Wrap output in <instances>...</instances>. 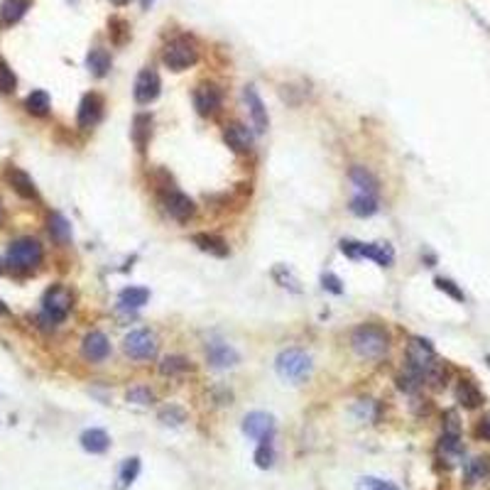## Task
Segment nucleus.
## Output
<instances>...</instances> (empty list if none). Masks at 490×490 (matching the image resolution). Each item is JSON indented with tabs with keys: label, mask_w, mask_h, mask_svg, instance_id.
I'll use <instances>...</instances> for the list:
<instances>
[{
	"label": "nucleus",
	"mask_w": 490,
	"mask_h": 490,
	"mask_svg": "<svg viewBox=\"0 0 490 490\" xmlns=\"http://www.w3.org/2000/svg\"><path fill=\"white\" fill-rule=\"evenodd\" d=\"M341 253L348 255L351 260H375L377 265L387 268L395 260V250L387 243H358V240H341Z\"/></svg>",
	"instance_id": "20e7f679"
},
{
	"label": "nucleus",
	"mask_w": 490,
	"mask_h": 490,
	"mask_svg": "<svg viewBox=\"0 0 490 490\" xmlns=\"http://www.w3.org/2000/svg\"><path fill=\"white\" fill-rule=\"evenodd\" d=\"M255 464H258L260 468H270V466L275 464V449L270 441H260L258 451H255Z\"/></svg>",
	"instance_id": "f704fd0d"
},
{
	"label": "nucleus",
	"mask_w": 490,
	"mask_h": 490,
	"mask_svg": "<svg viewBox=\"0 0 490 490\" xmlns=\"http://www.w3.org/2000/svg\"><path fill=\"white\" fill-rule=\"evenodd\" d=\"M272 277L277 279V284H279V287H284V289H292V292H302V287H300V279L294 277V272L287 268V265H277V268L272 270Z\"/></svg>",
	"instance_id": "473e14b6"
},
{
	"label": "nucleus",
	"mask_w": 490,
	"mask_h": 490,
	"mask_svg": "<svg viewBox=\"0 0 490 490\" xmlns=\"http://www.w3.org/2000/svg\"><path fill=\"white\" fill-rule=\"evenodd\" d=\"M439 461H444L446 466H456L464 459V444H461V434H441L436 446Z\"/></svg>",
	"instance_id": "2eb2a0df"
},
{
	"label": "nucleus",
	"mask_w": 490,
	"mask_h": 490,
	"mask_svg": "<svg viewBox=\"0 0 490 490\" xmlns=\"http://www.w3.org/2000/svg\"><path fill=\"white\" fill-rule=\"evenodd\" d=\"M25 108L32 115H47L49 113V93L47 91H32L25 101Z\"/></svg>",
	"instance_id": "2f4dec72"
},
{
	"label": "nucleus",
	"mask_w": 490,
	"mask_h": 490,
	"mask_svg": "<svg viewBox=\"0 0 490 490\" xmlns=\"http://www.w3.org/2000/svg\"><path fill=\"white\" fill-rule=\"evenodd\" d=\"M17 86V76L6 62H0V93H13Z\"/></svg>",
	"instance_id": "c9c22d12"
},
{
	"label": "nucleus",
	"mask_w": 490,
	"mask_h": 490,
	"mask_svg": "<svg viewBox=\"0 0 490 490\" xmlns=\"http://www.w3.org/2000/svg\"><path fill=\"white\" fill-rule=\"evenodd\" d=\"M456 400L461 402V407L466 409H475L483 405V392L478 390V385L471 380H459L456 385Z\"/></svg>",
	"instance_id": "6ab92c4d"
},
{
	"label": "nucleus",
	"mask_w": 490,
	"mask_h": 490,
	"mask_svg": "<svg viewBox=\"0 0 490 490\" xmlns=\"http://www.w3.org/2000/svg\"><path fill=\"white\" fill-rule=\"evenodd\" d=\"M10 314V309H8L6 304H3V300H0V316H8Z\"/></svg>",
	"instance_id": "a18cd8bd"
},
{
	"label": "nucleus",
	"mask_w": 490,
	"mask_h": 490,
	"mask_svg": "<svg viewBox=\"0 0 490 490\" xmlns=\"http://www.w3.org/2000/svg\"><path fill=\"white\" fill-rule=\"evenodd\" d=\"M30 8V0H6L0 8V20L3 25H15L17 20H22V15Z\"/></svg>",
	"instance_id": "5701e85b"
},
{
	"label": "nucleus",
	"mask_w": 490,
	"mask_h": 490,
	"mask_svg": "<svg viewBox=\"0 0 490 490\" xmlns=\"http://www.w3.org/2000/svg\"><path fill=\"white\" fill-rule=\"evenodd\" d=\"M444 432H446V434H461L459 417H456L454 412H446V414H444Z\"/></svg>",
	"instance_id": "37998d69"
},
{
	"label": "nucleus",
	"mask_w": 490,
	"mask_h": 490,
	"mask_svg": "<svg viewBox=\"0 0 490 490\" xmlns=\"http://www.w3.org/2000/svg\"><path fill=\"white\" fill-rule=\"evenodd\" d=\"M104 115V98L98 96V93H86L81 98V104H79V125L81 128H91L101 120Z\"/></svg>",
	"instance_id": "ddd939ff"
},
{
	"label": "nucleus",
	"mask_w": 490,
	"mask_h": 490,
	"mask_svg": "<svg viewBox=\"0 0 490 490\" xmlns=\"http://www.w3.org/2000/svg\"><path fill=\"white\" fill-rule=\"evenodd\" d=\"M245 104H248V111H250V118H253V123H255V130L258 133H265L268 130V125H270V120H268V108H265V104H263V98L258 96V91H255V86H245Z\"/></svg>",
	"instance_id": "f3484780"
},
{
	"label": "nucleus",
	"mask_w": 490,
	"mask_h": 490,
	"mask_svg": "<svg viewBox=\"0 0 490 490\" xmlns=\"http://www.w3.org/2000/svg\"><path fill=\"white\" fill-rule=\"evenodd\" d=\"M152 400H155V395H152L147 387H133V390L128 392V402H135V405H150Z\"/></svg>",
	"instance_id": "58836bf2"
},
{
	"label": "nucleus",
	"mask_w": 490,
	"mask_h": 490,
	"mask_svg": "<svg viewBox=\"0 0 490 490\" xmlns=\"http://www.w3.org/2000/svg\"><path fill=\"white\" fill-rule=\"evenodd\" d=\"M221 104H223V93L213 83H202L194 91V106L199 111V115H216Z\"/></svg>",
	"instance_id": "9b49d317"
},
{
	"label": "nucleus",
	"mask_w": 490,
	"mask_h": 490,
	"mask_svg": "<svg viewBox=\"0 0 490 490\" xmlns=\"http://www.w3.org/2000/svg\"><path fill=\"white\" fill-rule=\"evenodd\" d=\"M488 473H490V464L483 456H473V459H468L464 464V475L468 483H480V480L488 478Z\"/></svg>",
	"instance_id": "b1692460"
},
{
	"label": "nucleus",
	"mask_w": 490,
	"mask_h": 490,
	"mask_svg": "<svg viewBox=\"0 0 490 490\" xmlns=\"http://www.w3.org/2000/svg\"><path fill=\"white\" fill-rule=\"evenodd\" d=\"M140 6H142V10H150L155 6V0H140Z\"/></svg>",
	"instance_id": "c03bdc74"
},
{
	"label": "nucleus",
	"mask_w": 490,
	"mask_h": 490,
	"mask_svg": "<svg viewBox=\"0 0 490 490\" xmlns=\"http://www.w3.org/2000/svg\"><path fill=\"white\" fill-rule=\"evenodd\" d=\"M49 233H52V238L57 243H67L72 238V226H69V221L62 213H52L49 216Z\"/></svg>",
	"instance_id": "7c9ffc66"
},
{
	"label": "nucleus",
	"mask_w": 490,
	"mask_h": 490,
	"mask_svg": "<svg viewBox=\"0 0 490 490\" xmlns=\"http://www.w3.org/2000/svg\"><path fill=\"white\" fill-rule=\"evenodd\" d=\"M8 263L15 270H35L42 263V245L35 238H17L8 248Z\"/></svg>",
	"instance_id": "0eeeda50"
},
{
	"label": "nucleus",
	"mask_w": 490,
	"mask_h": 490,
	"mask_svg": "<svg viewBox=\"0 0 490 490\" xmlns=\"http://www.w3.org/2000/svg\"><path fill=\"white\" fill-rule=\"evenodd\" d=\"M475 436H478L480 441H490V414H485V417L478 422V427H475Z\"/></svg>",
	"instance_id": "79ce46f5"
},
{
	"label": "nucleus",
	"mask_w": 490,
	"mask_h": 490,
	"mask_svg": "<svg viewBox=\"0 0 490 490\" xmlns=\"http://www.w3.org/2000/svg\"><path fill=\"white\" fill-rule=\"evenodd\" d=\"M186 370H189V361L181 356H167V358H162V363H160V373L165 377L184 375Z\"/></svg>",
	"instance_id": "c756f323"
},
{
	"label": "nucleus",
	"mask_w": 490,
	"mask_h": 490,
	"mask_svg": "<svg viewBox=\"0 0 490 490\" xmlns=\"http://www.w3.org/2000/svg\"><path fill=\"white\" fill-rule=\"evenodd\" d=\"M321 282H324V289H329V292H334V294H341V292H343V287H341V279L336 277V275L326 272L324 277H321Z\"/></svg>",
	"instance_id": "a19ab883"
},
{
	"label": "nucleus",
	"mask_w": 490,
	"mask_h": 490,
	"mask_svg": "<svg viewBox=\"0 0 490 490\" xmlns=\"http://www.w3.org/2000/svg\"><path fill=\"white\" fill-rule=\"evenodd\" d=\"M434 284H436V287L441 289V292H446V294H449V297H454L456 302H464V300H466V297H464V292H461V289L456 287V282H451V279L436 277V282H434Z\"/></svg>",
	"instance_id": "ea45409f"
},
{
	"label": "nucleus",
	"mask_w": 490,
	"mask_h": 490,
	"mask_svg": "<svg viewBox=\"0 0 490 490\" xmlns=\"http://www.w3.org/2000/svg\"><path fill=\"white\" fill-rule=\"evenodd\" d=\"M275 368H277V375L282 377L284 382H292V385H300L307 377L311 375V356L302 348H287L277 356L275 361Z\"/></svg>",
	"instance_id": "7ed1b4c3"
},
{
	"label": "nucleus",
	"mask_w": 490,
	"mask_h": 490,
	"mask_svg": "<svg viewBox=\"0 0 490 490\" xmlns=\"http://www.w3.org/2000/svg\"><path fill=\"white\" fill-rule=\"evenodd\" d=\"M351 181L358 186V189H361V194H370V196L377 194V179L373 177L370 170H366V167H361V165L353 167V170H351Z\"/></svg>",
	"instance_id": "393cba45"
},
{
	"label": "nucleus",
	"mask_w": 490,
	"mask_h": 490,
	"mask_svg": "<svg viewBox=\"0 0 490 490\" xmlns=\"http://www.w3.org/2000/svg\"><path fill=\"white\" fill-rule=\"evenodd\" d=\"M150 133H152V118L147 113H140L135 115L133 120V140L138 145V150H145V145L150 140Z\"/></svg>",
	"instance_id": "bb28decb"
},
{
	"label": "nucleus",
	"mask_w": 490,
	"mask_h": 490,
	"mask_svg": "<svg viewBox=\"0 0 490 490\" xmlns=\"http://www.w3.org/2000/svg\"><path fill=\"white\" fill-rule=\"evenodd\" d=\"M108 444H111V439L104 429H86V432L81 434V446L88 454H104V451L108 449Z\"/></svg>",
	"instance_id": "412c9836"
},
{
	"label": "nucleus",
	"mask_w": 490,
	"mask_h": 490,
	"mask_svg": "<svg viewBox=\"0 0 490 490\" xmlns=\"http://www.w3.org/2000/svg\"><path fill=\"white\" fill-rule=\"evenodd\" d=\"M160 88H162V81H160V74L155 72L152 67L142 69V72L138 74V79H135V101L142 106L152 104L157 96H160Z\"/></svg>",
	"instance_id": "1a4fd4ad"
},
{
	"label": "nucleus",
	"mask_w": 490,
	"mask_h": 490,
	"mask_svg": "<svg viewBox=\"0 0 490 490\" xmlns=\"http://www.w3.org/2000/svg\"><path fill=\"white\" fill-rule=\"evenodd\" d=\"M81 353L86 361L91 363H101L108 358L111 353V343L101 331H91V334L83 336V343H81Z\"/></svg>",
	"instance_id": "f8f14e48"
},
{
	"label": "nucleus",
	"mask_w": 490,
	"mask_h": 490,
	"mask_svg": "<svg viewBox=\"0 0 490 490\" xmlns=\"http://www.w3.org/2000/svg\"><path fill=\"white\" fill-rule=\"evenodd\" d=\"M223 140L233 152H250L253 150V133L243 123H228L223 130Z\"/></svg>",
	"instance_id": "4468645a"
},
{
	"label": "nucleus",
	"mask_w": 490,
	"mask_h": 490,
	"mask_svg": "<svg viewBox=\"0 0 490 490\" xmlns=\"http://www.w3.org/2000/svg\"><path fill=\"white\" fill-rule=\"evenodd\" d=\"M8 181H10V186L22 199H37L35 181H32V177L27 174V172L17 170V167H10V170H8Z\"/></svg>",
	"instance_id": "aec40b11"
},
{
	"label": "nucleus",
	"mask_w": 490,
	"mask_h": 490,
	"mask_svg": "<svg viewBox=\"0 0 490 490\" xmlns=\"http://www.w3.org/2000/svg\"><path fill=\"white\" fill-rule=\"evenodd\" d=\"M356 490H400V488H398V485H392L390 480H380V478H373V475H368V478L358 480Z\"/></svg>",
	"instance_id": "e433bc0d"
},
{
	"label": "nucleus",
	"mask_w": 490,
	"mask_h": 490,
	"mask_svg": "<svg viewBox=\"0 0 490 490\" xmlns=\"http://www.w3.org/2000/svg\"><path fill=\"white\" fill-rule=\"evenodd\" d=\"M407 368L412 373H417L424 382H434V385H441L446 377L444 363L439 361L436 353H434L432 343L422 338H412L407 346Z\"/></svg>",
	"instance_id": "f257e3e1"
},
{
	"label": "nucleus",
	"mask_w": 490,
	"mask_h": 490,
	"mask_svg": "<svg viewBox=\"0 0 490 490\" xmlns=\"http://www.w3.org/2000/svg\"><path fill=\"white\" fill-rule=\"evenodd\" d=\"M123 351L128 353L130 358H135V361H150V358L157 356L155 334H150V331H145V329L130 331L123 341Z\"/></svg>",
	"instance_id": "6e6552de"
},
{
	"label": "nucleus",
	"mask_w": 490,
	"mask_h": 490,
	"mask_svg": "<svg viewBox=\"0 0 490 490\" xmlns=\"http://www.w3.org/2000/svg\"><path fill=\"white\" fill-rule=\"evenodd\" d=\"M72 292H69L67 287H62V284H54V287H49L44 292V300H42V319L49 321V324H62L64 319L69 316V311H72Z\"/></svg>",
	"instance_id": "39448f33"
},
{
	"label": "nucleus",
	"mask_w": 490,
	"mask_h": 490,
	"mask_svg": "<svg viewBox=\"0 0 490 490\" xmlns=\"http://www.w3.org/2000/svg\"><path fill=\"white\" fill-rule=\"evenodd\" d=\"M138 473H140V459H135V456L133 459H125L118 473V480H120L118 488H128V485L138 478Z\"/></svg>",
	"instance_id": "72a5a7b5"
},
{
	"label": "nucleus",
	"mask_w": 490,
	"mask_h": 490,
	"mask_svg": "<svg viewBox=\"0 0 490 490\" xmlns=\"http://www.w3.org/2000/svg\"><path fill=\"white\" fill-rule=\"evenodd\" d=\"M243 434L255 441H270L275 434V417L268 412H250L243 419Z\"/></svg>",
	"instance_id": "9d476101"
},
{
	"label": "nucleus",
	"mask_w": 490,
	"mask_h": 490,
	"mask_svg": "<svg viewBox=\"0 0 490 490\" xmlns=\"http://www.w3.org/2000/svg\"><path fill=\"white\" fill-rule=\"evenodd\" d=\"M0 221H3V213H0Z\"/></svg>",
	"instance_id": "de8ad7c7"
},
{
	"label": "nucleus",
	"mask_w": 490,
	"mask_h": 490,
	"mask_svg": "<svg viewBox=\"0 0 490 490\" xmlns=\"http://www.w3.org/2000/svg\"><path fill=\"white\" fill-rule=\"evenodd\" d=\"M111 3H113V6H128L130 0H111Z\"/></svg>",
	"instance_id": "49530a36"
},
{
	"label": "nucleus",
	"mask_w": 490,
	"mask_h": 490,
	"mask_svg": "<svg viewBox=\"0 0 490 490\" xmlns=\"http://www.w3.org/2000/svg\"><path fill=\"white\" fill-rule=\"evenodd\" d=\"M147 300H150V292L145 287H125L120 292V304L128 307V309H140V307L147 304Z\"/></svg>",
	"instance_id": "cd10ccee"
},
{
	"label": "nucleus",
	"mask_w": 490,
	"mask_h": 490,
	"mask_svg": "<svg viewBox=\"0 0 490 490\" xmlns=\"http://www.w3.org/2000/svg\"><path fill=\"white\" fill-rule=\"evenodd\" d=\"M0 270H3V265H0Z\"/></svg>",
	"instance_id": "09e8293b"
},
{
	"label": "nucleus",
	"mask_w": 490,
	"mask_h": 490,
	"mask_svg": "<svg viewBox=\"0 0 490 490\" xmlns=\"http://www.w3.org/2000/svg\"><path fill=\"white\" fill-rule=\"evenodd\" d=\"M165 209L172 218H177V221H181V223L189 221L196 211L194 202H191L186 194H181V191H170V194L165 196Z\"/></svg>",
	"instance_id": "dca6fc26"
},
{
	"label": "nucleus",
	"mask_w": 490,
	"mask_h": 490,
	"mask_svg": "<svg viewBox=\"0 0 490 490\" xmlns=\"http://www.w3.org/2000/svg\"><path fill=\"white\" fill-rule=\"evenodd\" d=\"M206 358L209 363H211L213 368H233L238 361H240V356H238V351L233 346H228V343H211L206 351Z\"/></svg>",
	"instance_id": "a211bd4d"
},
{
	"label": "nucleus",
	"mask_w": 490,
	"mask_h": 490,
	"mask_svg": "<svg viewBox=\"0 0 490 490\" xmlns=\"http://www.w3.org/2000/svg\"><path fill=\"white\" fill-rule=\"evenodd\" d=\"M86 67H88V72H91L93 76H106L108 69H111V54L106 52V49H101V47H96V49L88 52Z\"/></svg>",
	"instance_id": "a878e982"
},
{
	"label": "nucleus",
	"mask_w": 490,
	"mask_h": 490,
	"mask_svg": "<svg viewBox=\"0 0 490 490\" xmlns=\"http://www.w3.org/2000/svg\"><path fill=\"white\" fill-rule=\"evenodd\" d=\"M162 62L172 69V72H184V69L194 67L199 62V49L191 40L186 37H177L172 40L170 44L165 47V52H162Z\"/></svg>",
	"instance_id": "423d86ee"
},
{
	"label": "nucleus",
	"mask_w": 490,
	"mask_h": 490,
	"mask_svg": "<svg viewBox=\"0 0 490 490\" xmlns=\"http://www.w3.org/2000/svg\"><path fill=\"white\" fill-rule=\"evenodd\" d=\"M160 419H162V424H172V427H177V424H181L186 419V414H184V409H179V407H174V405H170V407H165L160 412Z\"/></svg>",
	"instance_id": "4c0bfd02"
},
{
	"label": "nucleus",
	"mask_w": 490,
	"mask_h": 490,
	"mask_svg": "<svg viewBox=\"0 0 490 490\" xmlns=\"http://www.w3.org/2000/svg\"><path fill=\"white\" fill-rule=\"evenodd\" d=\"M351 213H356V216H361V218H368V216H373V213L377 211V199L375 196H370V194H358V196H353L351 199Z\"/></svg>",
	"instance_id": "c85d7f7f"
},
{
	"label": "nucleus",
	"mask_w": 490,
	"mask_h": 490,
	"mask_svg": "<svg viewBox=\"0 0 490 490\" xmlns=\"http://www.w3.org/2000/svg\"><path fill=\"white\" fill-rule=\"evenodd\" d=\"M351 346L366 361H377V358H382L387 353L390 336H387V331L382 326L363 324L351 334Z\"/></svg>",
	"instance_id": "f03ea898"
},
{
	"label": "nucleus",
	"mask_w": 490,
	"mask_h": 490,
	"mask_svg": "<svg viewBox=\"0 0 490 490\" xmlns=\"http://www.w3.org/2000/svg\"><path fill=\"white\" fill-rule=\"evenodd\" d=\"M194 243L199 245V250H204V253H209V255H216V258H226L228 255L226 240L218 236H211V233H196Z\"/></svg>",
	"instance_id": "4be33fe9"
}]
</instances>
